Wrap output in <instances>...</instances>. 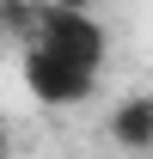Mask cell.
<instances>
[{"label": "cell", "instance_id": "1", "mask_svg": "<svg viewBox=\"0 0 153 159\" xmlns=\"http://www.w3.org/2000/svg\"><path fill=\"white\" fill-rule=\"evenodd\" d=\"M25 86H31L43 104H80V98H92L98 67L61 55V49H49V43H25Z\"/></svg>", "mask_w": 153, "mask_h": 159}, {"label": "cell", "instance_id": "3", "mask_svg": "<svg viewBox=\"0 0 153 159\" xmlns=\"http://www.w3.org/2000/svg\"><path fill=\"white\" fill-rule=\"evenodd\" d=\"M61 6H92V0H61Z\"/></svg>", "mask_w": 153, "mask_h": 159}, {"label": "cell", "instance_id": "4", "mask_svg": "<svg viewBox=\"0 0 153 159\" xmlns=\"http://www.w3.org/2000/svg\"><path fill=\"white\" fill-rule=\"evenodd\" d=\"M0 153H6V135H0Z\"/></svg>", "mask_w": 153, "mask_h": 159}, {"label": "cell", "instance_id": "2", "mask_svg": "<svg viewBox=\"0 0 153 159\" xmlns=\"http://www.w3.org/2000/svg\"><path fill=\"white\" fill-rule=\"evenodd\" d=\"M110 135L123 147H153V98H123L110 110Z\"/></svg>", "mask_w": 153, "mask_h": 159}]
</instances>
